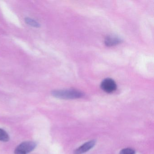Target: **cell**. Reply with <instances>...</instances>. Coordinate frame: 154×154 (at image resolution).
I'll use <instances>...</instances> for the list:
<instances>
[{"label": "cell", "instance_id": "obj_4", "mask_svg": "<svg viewBox=\"0 0 154 154\" xmlns=\"http://www.w3.org/2000/svg\"><path fill=\"white\" fill-rule=\"evenodd\" d=\"M96 141L95 140H91L85 142L81 146L75 149L74 151V154H82L91 149L95 146Z\"/></svg>", "mask_w": 154, "mask_h": 154}, {"label": "cell", "instance_id": "obj_1", "mask_svg": "<svg viewBox=\"0 0 154 154\" xmlns=\"http://www.w3.org/2000/svg\"><path fill=\"white\" fill-rule=\"evenodd\" d=\"M52 94L55 98L65 100L79 99L84 96L82 92L75 89L54 90L52 92Z\"/></svg>", "mask_w": 154, "mask_h": 154}, {"label": "cell", "instance_id": "obj_7", "mask_svg": "<svg viewBox=\"0 0 154 154\" xmlns=\"http://www.w3.org/2000/svg\"><path fill=\"white\" fill-rule=\"evenodd\" d=\"M9 139V136L8 133L4 130L0 128V140L3 142H7Z\"/></svg>", "mask_w": 154, "mask_h": 154}, {"label": "cell", "instance_id": "obj_5", "mask_svg": "<svg viewBox=\"0 0 154 154\" xmlns=\"http://www.w3.org/2000/svg\"><path fill=\"white\" fill-rule=\"evenodd\" d=\"M122 40L119 37L115 35H109L106 37L105 44L107 46L116 45L121 43Z\"/></svg>", "mask_w": 154, "mask_h": 154}, {"label": "cell", "instance_id": "obj_2", "mask_svg": "<svg viewBox=\"0 0 154 154\" xmlns=\"http://www.w3.org/2000/svg\"><path fill=\"white\" fill-rule=\"evenodd\" d=\"M36 146L35 142L27 141L20 144L15 150V154H28L33 151Z\"/></svg>", "mask_w": 154, "mask_h": 154}, {"label": "cell", "instance_id": "obj_8", "mask_svg": "<svg viewBox=\"0 0 154 154\" xmlns=\"http://www.w3.org/2000/svg\"><path fill=\"white\" fill-rule=\"evenodd\" d=\"M119 154H135V151L132 149L127 148L122 149Z\"/></svg>", "mask_w": 154, "mask_h": 154}, {"label": "cell", "instance_id": "obj_3", "mask_svg": "<svg viewBox=\"0 0 154 154\" xmlns=\"http://www.w3.org/2000/svg\"><path fill=\"white\" fill-rule=\"evenodd\" d=\"M117 85L114 80L111 78H106L102 82L101 88L104 91L110 93L116 91Z\"/></svg>", "mask_w": 154, "mask_h": 154}, {"label": "cell", "instance_id": "obj_6", "mask_svg": "<svg viewBox=\"0 0 154 154\" xmlns=\"http://www.w3.org/2000/svg\"><path fill=\"white\" fill-rule=\"evenodd\" d=\"M25 22L29 26L35 28H39L40 26V24L35 20L29 17H26L25 18Z\"/></svg>", "mask_w": 154, "mask_h": 154}]
</instances>
